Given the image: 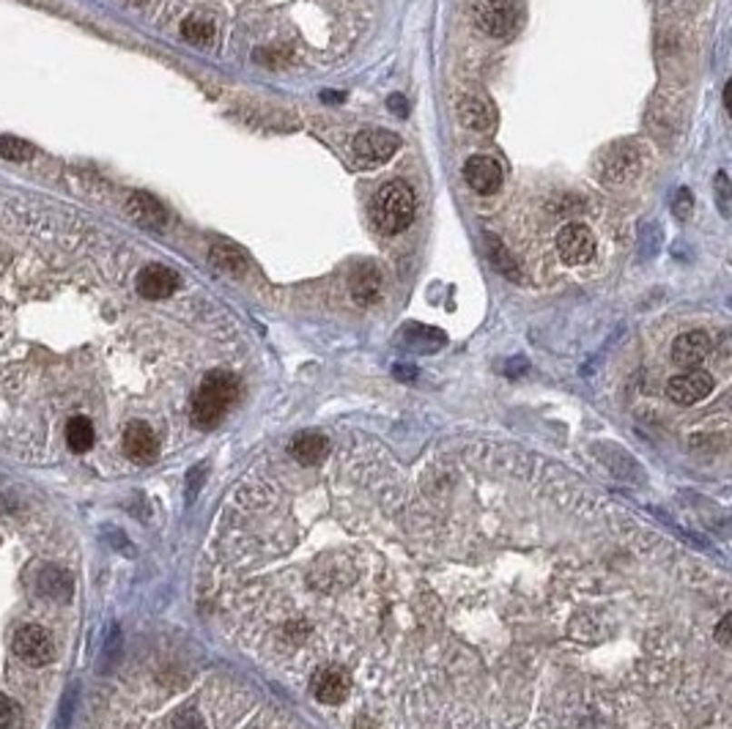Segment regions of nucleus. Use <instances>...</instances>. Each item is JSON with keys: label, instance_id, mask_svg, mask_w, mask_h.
<instances>
[{"label": "nucleus", "instance_id": "f257e3e1", "mask_svg": "<svg viewBox=\"0 0 732 729\" xmlns=\"http://www.w3.org/2000/svg\"><path fill=\"white\" fill-rule=\"evenodd\" d=\"M239 398V379L228 370H212L193 398V422L203 430L220 425L225 411Z\"/></svg>", "mask_w": 732, "mask_h": 729}, {"label": "nucleus", "instance_id": "f03ea898", "mask_svg": "<svg viewBox=\"0 0 732 729\" xmlns=\"http://www.w3.org/2000/svg\"><path fill=\"white\" fill-rule=\"evenodd\" d=\"M414 195L411 190L403 184V182H390L384 184L373 201H371V217H373V225L387 233V236H395V233H403L411 220H414Z\"/></svg>", "mask_w": 732, "mask_h": 729}, {"label": "nucleus", "instance_id": "7ed1b4c3", "mask_svg": "<svg viewBox=\"0 0 732 729\" xmlns=\"http://www.w3.org/2000/svg\"><path fill=\"white\" fill-rule=\"evenodd\" d=\"M470 15L475 25L489 36H510L516 28V6L510 0H470Z\"/></svg>", "mask_w": 732, "mask_h": 729}, {"label": "nucleus", "instance_id": "20e7f679", "mask_svg": "<svg viewBox=\"0 0 732 729\" xmlns=\"http://www.w3.org/2000/svg\"><path fill=\"white\" fill-rule=\"evenodd\" d=\"M557 255L565 266H581L596 255V236L588 225L565 222L557 231Z\"/></svg>", "mask_w": 732, "mask_h": 729}, {"label": "nucleus", "instance_id": "39448f33", "mask_svg": "<svg viewBox=\"0 0 732 729\" xmlns=\"http://www.w3.org/2000/svg\"><path fill=\"white\" fill-rule=\"evenodd\" d=\"M15 653L28 666H47L55 661V642L42 626H23L15 634Z\"/></svg>", "mask_w": 732, "mask_h": 729}, {"label": "nucleus", "instance_id": "423d86ee", "mask_svg": "<svg viewBox=\"0 0 732 729\" xmlns=\"http://www.w3.org/2000/svg\"><path fill=\"white\" fill-rule=\"evenodd\" d=\"M401 149V140L392 132H381V129H368L360 132L351 140V152L360 163L365 165H381L387 160L395 157V152Z\"/></svg>", "mask_w": 732, "mask_h": 729}, {"label": "nucleus", "instance_id": "0eeeda50", "mask_svg": "<svg viewBox=\"0 0 732 729\" xmlns=\"http://www.w3.org/2000/svg\"><path fill=\"white\" fill-rule=\"evenodd\" d=\"M642 149L637 143H626V145H618V149H612L607 157H604V179L607 182H615V184H623V182H631L642 173Z\"/></svg>", "mask_w": 732, "mask_h": 729}, {"label": "nucleus", "instance_id": "6e6552de", "mask_svg": "<svg viewBox=\"0 0 732 729\" xmlns=\"http://www.w3.org/2000/svg\"><path fill=\"white\" fill-rule=\"evenodd\" d=\"M179 288V274L171 266L149 263L137 274V294L143 300H168Z\"/></svg>", "mask_w": 732, "mask_h": 729}, {"label": "nucleus", "instance_id": "1a4fd4ad", "mask_svg": "<svg viewBox=\"0 0 732 729\" xmlns=\"http://www.w3.org/2000/svg\"><path fill=\"white\" fill-rule=\"evenodd\" d=\"M124 453L137 464H152L160 453V442H157L152 425H145L140 419L129 422L124 430Z\"/></svg>", "mask_w": 732, "mask_h": 729}, {"label": "nucleus", "instance_id": "9d476101", "mask_svg": "<svg viewBox=\"0 0 732 729\" xmlns=\"http://www.w3.org/2000/svg\"><path fill=\"white\" fill-rule=\"evenodd\" d=\"M311 688H313V696L319 702H324V704H341V702H346V696L351 691V680H349V675L341 666H332L330 664V666L316 669Z\"/></svg>", "mask_w": 732, "mask_h": 729}, {"label": "nucleus", "instance_id": "9b49d317", "mask_svg": "<svg viewBox=\"0 0 732 729\" xmlns=\"http://www.w3.org/2000/svg\"><path fill=\"white\" fill-rule=\"evenodd\" d=\"M464 179H467V184H470L478 195H494V192H500V187H502V168H500L497 160L478 154V157H470V160H467V165H464Z\"/></svg>", "mask_w": 732, "mask_h": 729}, {"label": "nucleus", "instance_id": "f8f14e48", "mask_svg": "<svg viewBox=\"0 0 732 729\" xmlns=\"http://www.w3.org/2000/svg\"><path fill=\"white\" fill-rule=\"evenodd\" d=\"M710 389H713V379H710V373H702V370L680 373V376L669 379V384H667V395L680 406H691V403L707 398Z\"/></svg>", "mask_w": 732, "mask_h": 729}, {"label": "nucleus", "instance_id": "ddd939ff", "mask_svg": "<svg viewBox=\"0 0 732 729\" xmlns=\"http://www.w3.org/2000/svg\"><path fill=\"white\" fill-rule=\"evenodd\" d=\"M713 343H710V335L702 332V330H694V332H683L675 343H672V362L678 368H686V370H694L697 365L705 362V357L710 354Z\"/></svg>", "mask_w": 732, "mask_h": 729}, {"label": "nucleus", "instance_id": "4468645a", "mask_svg": "<svg viewBox=\"0 0 732 729\" xmlns=\"http://www.w3.org/2000/svg\"><path fill=\"white\" fill-rule=\"evenodd\" d=\"M288 453L294 456L302 467H316L330 453V442H327V436L319 433V430H302V433L294 436V439H291Z\"/></svg>", "mask_w": 732, "mask_h": 729}, {"label": "nucleus", "instance_id": "2eb2a0df", "mask_svg": "<svg viewBox=\"0 0 732 729\" xmlns=\"http://www.w3.org/2000/svg\"><path fill=\"white\" fill-rule=\"evenodd\" d=\"M349 291H351V300L357 305H373L381 294V274L376 266L371 263H362L351 271L349 277Z\"/></svg>", "mask_w": 732, "mask_h": 729}, {"label": "nucleus", "instance_id": "dca6fc26", "mask_svg": "<svg viewBox=\"0 0 732 729\" xmlns=\"http://www.w3.org/2000/svg\"><path fill=\"white\" fill-rule=\"evenodd\" d=\"M129 214L134 217V222H140L145 228H154V231L165 228V222H168V214H165L163 203L149 192H134L129 198Z\"/></svg>", "mask_w": 732, "mask_h": 729}, {"label": "nucleus", "instance_id": "f3484780", "mask_svg": "<svg viewBox=\"0 0 732 729\" xmlns=\"http://www.w3.org/2000/svg\"><path fill=\"white\" fill-rule=\"evenodd\" d=\"M459 121L464 129H472V132H489L494 126V113L486 102L480 99H464L459 104Z\"/></svg>", "mask_w": 732, "mask_h": 729}, {"label": "nucleus", "instance_id": "a211bd4d", "mask_svg": "<svg viewBox=\"0 0 732 729\" xmlns=\"http://www.w3.org/2000/svg\"><path fill=\"white\" fill-rule=\"evenodd\" d=\"M486 247H489V261H491V266H494L502 277H508V280H513V282H521V280H524V274H521L519 263L513 261L510 250H508L497 236H489Z\"/></svg>", "mask_w": 732, "mask_h": 729}, {"label": "nucleus", "instance_id": "6ab92c4d", "mask_svg": "<svg viewBox=\"0 0 732 729\" xmlns=\"http://www.w3.org/2000/svg\"><path fill=\"white\" fill-rule=\"evenodd\" d=\"M94 439H96V433H94V425L88 417H72L69 425H66V445L72 453H88L94 448Z\"/></svg>", "mask_w": 732, "mask_h": 729}, {"label": "nucleus", "instance_id": "aec40b11", "mask_svg": "<svg viewBox=\"0 0 732 729\" xmlns=\"http://www.w3.org/2000/svg\"><path fill=\"white\" fill-rule=\"evenodd\" d=\"M212 261H214V266H220L223 271H231V274H242L250 263L247 255L236 244H228V241L212 247Z\"/></svg>", "mask_w": 732, "mask_h": 729}, {"label": "nucleus", "instance_id": "412c9836", "mask_svg": "<svg viewBox=\"0 0 732 729\" xmlns=\"http://www.w3.org/2000/svg\"><path fill=\"white\" fill-rule=\"evenodd\" d=\"M214 23L212 20H206V17H187L184 23H182V36L190 42V44H198V47H203V44H212L214 42Z\"/></svg>", "mask_w": 732, "mask_h": 729}, {"label": "nucleus", "instance_id": "4be33fe9", "mask_svg": "<svg viewBox=\"0 0 732 729\" xmlns=\"http://www.w3.org/2000/svg\"><path fill=\"white\" fill-rule=\"evenodd\" d=\"M34 154H36V149H34L28 140L12 137V134L0 137V157H4V160H9V163H28Z\"/></svg>", "mask_w": 732, "mask_h": 729}, {"label": "nucleus", "instance_id": "5701e85b", "mask_svg": "<svg viewBox=\"0 0 732 729\" xmlns=\"http://www.w3.org/2000/svg\"><path fill=\"white\" fill-rule=\"evenodd\" d=\"M173 729H206V724H203V718H201L198 710L184 707V710H179L173 715Z\"/></svg>", "mask_w": 732, "mask_h": 729}, {"label": "nucleus", "instance_id": "b1692460", "mask_svg": "<svg viewBox=\"0 0 732 729\" xmlns=\"http://www.w3.org/2000/svg\"><path fill=\"white\" fill-rule=\"evenodd\" d=\"M691 209H694V198H691V192H688V190H678V195H675V201H672V212H675V217H678V220H688V217H691Z\"/></svg>", "mask_w": 732, "mask_h": 729}, {"label": "nucleus", "instance_id": "393cba45", "mask_svg": "<svg viewBox=\"0 0 732 729\" xmlns=\"http://www.w3.org/2000/svg\"><path fill=\"white\" fill-rule=\"evenodd\" d=\"M729 179H727V173L721 171L718 176H716V201H718V209H721V214L727 217L729 214Z\"/></svg>", "mask_w": 732, "mask_h": 729}, {"label": "nucleus", "instance_id": "a878e982", "mask_svg": "<svg viewBox=\"0 0 732 729\" xmlns=\"http://www.w3.org/2000/svg\"><path fill=\"white\" fill-rule=\"evenodd\" d=\"M203 480H206V464H198L190 475H187V499L193 502L195 497H198V491H201V486H203Z\"/></svg>", "mask_w": 732, "mask_h": 729}, {"label": "nucleus", "instance_id": "bb28decb", "mask_svg": "<svg viewBox=\"0 0 732 729\" xmlns=\"http://www.w3.org/2000/svg\"><path fill=\"white\" fill-rule=\"evenodd\" d=\"M15 715H17L15 702L6 699V696H0V729H9L15 724Z\"/></svg>", "mask_w": 732, "mask_h": 729}, {"label": "nucleus", "instance_id": "cd10ccee", "mask_svg": "<svg viewBox=\"0 0 732 729\" xmlns=\"http://www.w3.org/2000/svg\"><path fill=\"white\" fill-rule=\"evenodd\" d=\"M729 623H732V617L724 615V620H721V626H718V642H721V645L729 642Z\"/></svg>", "mask_w": 732, "mask_h": 729}, {"label": "nucleus", "instance_id": "c85d7f7f", "mask_svg": "<svg viewBox=\"0 0 732 729\" xmlns=\"http://www.w3.org/2000/svg\"><path fill=\"white\" fill-rule=\"evenodd\" d=\"M390 107H392L395 115H406V99H401V96H390Z\"/></svg>", "mask_w": 732, "mask_h": 729}, {"label": "nucleus", "instance_id": "c756f323", "mask_svg": "<svg viewBox=\"0 0 732 729\" xmlns=\"http://www.w3.org/2000/svg\"><path fill=\"white\" fill-rule=\"evenodd\" d=\"M354 729H379V726H376V721H373V718H368V715H360V718L354 721Z\"/></svg>", "mask_w": 732, "mask_h": 729}, {"label": "nucleus", "instance_id": "7c9ffc66", "mask_svg": "<svg viewBox=\"0 0 732 729\" xmlns=\"http://www.w3.org/2000/svg\"><path fill=\"white\" fill-rule=\"evenodd\" d=\"M395 376H398V379H403V376H414V368H401V365H398V368H395Z\"/></svg>", "mask_w": 732, "mask_h": 729}]
</instances>
